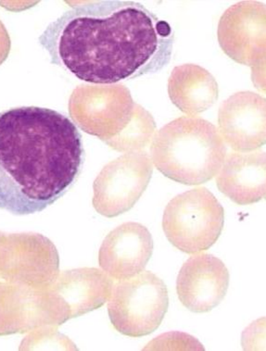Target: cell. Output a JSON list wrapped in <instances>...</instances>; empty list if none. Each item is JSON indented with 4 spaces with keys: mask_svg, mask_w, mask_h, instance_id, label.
Instances as JSON below:
<instances>
[{
    "mask_svg": "<svg viewBox=\"0 0 266 351\" xmlns=\"http://www.w3.org/2000/svg\"><path fill=\"white\" fill-rule=\"evenodd\" d=\"M169 306L167 287L152 271H141L113 284L108 311L113 327L121 334L141 337L160 326Z\"/></svg>",
    "mask_w": 266,
    "mask_h": 351,
    "instance_id": "obj_5",
    "label": "cell"
},
{
    "mask_svg": "<svg viewBox=\"0 0 266 351\" xmlns=\"http://www.w3.org/2000/svg\"><path fill=\"white\" fill-rule=\"evenodd\" d=\"M151 153L152 163L166 178L197 186L219 173L228 149L212 123L202 118L180 117L155 134Z\"/></svg>",
    "mask_w": 266,
    "mask_h": 351,
    "instance_id": "obj_3",
    "label": "cell"
},
{
    "mask_svg": "<svg viewBox=\"0 0 266 351\" xmlns=\"http://www.w3.org/2000/svg\"><path fill=\"white\" fill-rule=\"evenodd\" d=\"M152 173V159L142 150L128 152L108 163L95 179V210L108 218L128 212L147 189Z\"/></svg>",
    "mask_w": 266,
    "mask_h": 351,
    "instance_id": "obj_7",
    "label": "cell"
},
{
    "mask_svg": "<svg viewBox=\"0 0 266 351\" xmlns=\"http://www.w3.org/2000/svg\"><path fill=\"white\" fill-rule=\"evenodd\" d=\"M135 104L122 84H85L71 95L69 113L79 128L108 144L130 123Z\"/></svg>",
    "mask_w": 266,
    "mask_h": 351,
    "instance_id": "obj_6",
    "label": "cell"
},
{
    "mask_svg": "<svg viewBox=\"0 0 266 351\" xmlns=\"http://www.w3.org/2000/svg\"><path fill=\"white\" fill-rule=\"evenodd\" d=\"M75 348V346L67 337L58 334L56 327L45 326L35 329L25 337L21 345V350H39L41 347H68Z\"/></svg>",
    "mask_w": 266,
    "mask_h": 351,
    "instance_id": "obj_18",
    "label": "cell"
},
{
    "mask_svg": "<svg viewBox=\"0 0 266 351\" xmlns=\"http://www.w3.org/2000/svg\"><path fill=\"white\" fill-rule=\"evenodd\" d=\"M38 42L52 64L88 83L113 84L169 64L175 33L138 2L104 0L63 13Z\"/></svg>",
    "mask_w": 266,
    "mask_h": 351,
    "instance_id": "obj_1",
    "label": "cell"
},
{
    "mask_svg": "<svg viewBox=\"0 0 266 351\" xmlns=\"http://www.w3.org/2000/svg\"><path fill=\"white\" fill-rule=\"evenodd\" d=\"M219 132L236 152H251L265 144V99L251 91L234 94L220 106Z\"/></svg>",
    "mask_w": 266,
    "mask_h": 351,
    "instance_id": "obj_12",
    "label": "cell"
},
{
    "mask_svg": "<svg viewBox=\"0 0 266 351\" xmlns=\"http://www.w3.org/2000/svg\"><path fill=\"white\" fill-rule=\"evenodd\" d=\"M265 152H232L226 155L216 183L232 202L250 205L265 199Z\"/></svg>",
    "mask_w": 266,
    "mask_h": 351,
    "instance_id": "obj_15",
    "label": "cell"
},
{
    "mask_svg": "<svg viewBox=\"0 0 266 351\" xmlns=\"http://www.w3.org/2000/svg\"><path fill=\"white\" fill-rule=\"evenodd\" d=\"M10 47V38L3 23L0 21V65L9 57Z\"/></svg>",
    "mask_w": 266,
    "mask_h": 351,
    "instance_id": "obj_19",
    "label": "cell"
},
{
    "mask_svg": "<svg viewBox=\"0 0 266 351\" xmlns=\"http://www.w3.org/2000/svg\"><path fill=\"white\" fill-rule=\"evenodd\" d=\"M55 326L46 292L26 285L0 282V337Z\"/></svg>",
    "mask_w": 266,
    "mask_h": 351,
    "instance_id": "obj_14",
    "label": "cell"
},
{
    "mask_svg": "<svg viewBox=\"0 0 266 351\" xmlns=\"http://www.w3.org/2000/svg\"><path fill=\"white\" fill-rule=\"evenodd\" d=\"M171 101L188 115L209 110L219 97L215 78L199 65L185 64L173 69L168 81Z\"/></svg>",
    "mask_w": 266,
    "mask_h": 351,
    "instance_id": "obj_16",
    "label": "cell"
},
{
    "mask_svg": "<svg viewBox=\"0 0 266 351\" xmlns=\"http://www.w3.org/2000/svg\"><path fill=\"white\" fill-rule=\"evenodd\" d=\"M223 223V206L205 187L173 197L162 217L163 231L171 244L189 254L210 249L219 239Z\"/></svg>",
    "mask_w": 266,
    "mask_h": 351,
    "instance_id": "obj_4",
    "label": "cell"
},
{
    "mask_svg": "<svg viewBox=\"0 0 266 351\" xmlns=\"http://www.w3.org/2000/svg\"><path fill=\"white\" fill-rule=\"evenodd\" d=\"M85 160L81 134L56 110L20 107L0 112V208L34 215L77 180Z\"/></svg>",
    "mask_w": 266,
    "mask_h": 351,
    "instance_id": "obj_2",
    "label": "cell"
},
{
    "mask_svg": "<svg viewBox=\"0 0 266 351\" xmlns=\"http://www.w3.org/2000/svg\"><path fill=\"white\" fill-rule=\"evenodd\" d=\"M265 6L259 1H241L228 8L218 25L221 49L239 64L265 65Z\"/></svg>",
    "mask_w": 266,
    "mask_h": 351,
    "instance_id": "obj_10",
    "label": "cell"
},
{
    "mask_svg": "<svg viewBox=\"0 0 266 351\" xmlns=\"http://www.w3.org/2000/svg\"><path fill=\"white\" fill-rule=\"evenodd\" d=\"M155 131L156 125L152 116L136 103L130 123L119 136L107 145L117 152H138L151 143Z\"/></svg>",
    "mask_w": 266,
    "mask_h": 351,
    "instance_id": "obj_17",
    "label": "cell"
},
{
    "mask_svg": "<svg viewBox=\"0 0 266 351\" xmlns=\"http://www.w3.org/2000/svg\"><path fill=\"white\" fill-rule=\"evenodd\" d=\"M154 253V239L147 227L125 223L110 232L102 242L99 263L116 280L131 278L143 271Z\"/></svg>",
    "mask_w": 266,
    "mask_h": 351,
    "instance_id": "obj_13",
    "label": "cell"
},
{
    "mask_svg": "<svg viewBox=\"0 0 266 351\" xmlns=\"http://www.w3.org/2000/svg\"><path fill=\"white\" fill-rule=\"evenodd\" d=\"M59 269L56 247L43 234L0 232V278L43 289L56 279Z\"/></svg>",
    "mask_w": 266,
    "mask_h": 351,
    "instance_id": "obj_8",
    "label": "cell"
},
{
    "mask_svg": "<svg viewBox=\"0 0 266 351\" xmlns=\"http://www.w3.org/2000/svg\"><path fill=\"white\" fill-rule=\"evenodd\" d=\"M229 286L228 268L210 254L192 256L182 266L176 291L182 304L193 313H208L225 298Z\"/></svg>",
    "mask_w": 266,
    "mask_h": 351,
    "instance_id": "obj_11",
    "label": "cell"
},
{
    "mask_svg": "<svg viewBox=\"0 0 266 351\" xmlns=\"http://www.w3.org/2000/svg\"><path fill=\"white\" fill-rule=\"evenodd\" d=\"M112 280L97 268L64 271L46 287L55 326L102 307L109 300Z\"/></svg>",
    "mask_w": 266,
    "mask_h": 351,
    "instance_id": "obj_9",
    "label": "cell"
}]
</instances>
